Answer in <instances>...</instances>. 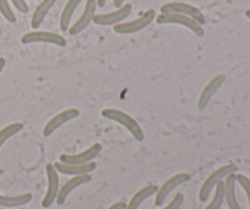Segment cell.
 I'll list each match as a JSON object with an SVG mask.
<instances>
[{"instance_id":"cell-1","label":"cell","mask_w":250,"mask_h":209,"mask_svg":"<svg viewBox=\"0 0 250 209\" xmlns=\"http://www.w3.org/2000/svg\"><path fill=\"white\" fill-rule=\"evenodd\" d=\"M102 116L117 122L126 130H128V132L134 137L136 141L142 142L144 139V131L142 126L134 117H132L127 113L122 112L120 109H115V108H106V109L102 110Z\"/></svg>"},{"instance_id":"cell-2","label":"cell","mask_w":250,"mask_h":209,"mask_svg":"<svg viewBox=\"0 0 250 209\" xmlns=\"http://www.w3.org/2000/svg\"><path fill=\"white\" fill-rule=\"evenodd\" d=\"M237 169L238 168H237L236 164L229 163V164H226V165L220 166L219 169H216L215 171H212V173L210 174L207 179H205V181L203 183L202 187H200V190H199V201L200 202H205V201H208V198L210 197L212 190L216 187L217 184L221 183V181H224L225 179L229 175V174L236 173Z\"/></svg>"},{"instance_id":"cell-3","label":"cell","mask_w":250,"mask_h":209,"mask_svg":"<svg viewBox=\"0 0 250 209\" xmlns=\"http://www.w3.org/2000/svg\"><path fill=\"white\" fill-rule=\"evenodd\" d=\"M155 21L159 24H180V26L186 27L197 37L204 36V27L193 20L192 17L186 16V15L181 14H160L155 17Z\"/></svg>"},{"instance_id":"cell-4","label":"cell","mask_w":250,"mask_h":209,"mask_svg":"<svg viewBox=\"0 0 250 209\" xmlns=\"http://www.w3.org/2000/svg\"><path fill=\"white\" fill-rule=\"evenodd\" d=\"M161 14H181L186 15V16L192 17L197 22H199L202 26H204L207 19L205 15L200 11L198 7L193 6V5L187 4V2H180V1H172V2H166V4L161 5L160 6Z\"/></svg>"},{"instance_id":"cell-5","label":"cell","mask_w":250,"mask_h":209,"mask_svg":"<svg viewBox=\"0 0 250 209\" xmlns=\"http://www.w3.org/2000/svg\"><path fill=\"white\" fill-rule=\"evenodd\" d=\"M155 10L149 9L146 10L142 16H139L138 19L132 20V21L129 22H121V23L119 24H115L114 32H116V33L119 34L137 33V32L146 28V27L155 20Z\"/></svg>"},{"instance_id":"cell-6","label":"cell","mask_w":250,"mask_h":209,"mask_svg":"<svg viewBox=\"0 0 250 209\" xmlns=\"http://www.w3.org/2000/svg\"><path fill=\"white\" fill-rule=\"evenodd\" d=\"M192 180V176L188 173H180L176 174V175L171 176L170 179L165 181L160 187L158 188V192L155 195V206L156 207H161L164 206V202L167 200V197L170 196V193L172 192L173 190L178 187V186L183 185L186 183H189Z\"/></svg>"},{"instance_id":"cell-7","label":"cell","mask_w":250,"mask_h":209,"mask_svg":"<svg viewBox=\"0 0 250 209\" xmlns=\"http://www.w3.org/2000/svg\"><path fill=\"white\" fill-rule=\"evenodd\" d=\"M22 44H32V43H48L53 44V46H58L63 48L66 46V39L62 36L54 32L49 31H34L27 32L23 34L21 38Z\"/></svg>"},{"instance_id":"cell-8","label":"cell","mask_w":250,"mask_h":209,"mask_svg":"<svg viewBox=\"0 0 250 209\" xmlns=\"http://www.w3.org/2000/svg\"><path fill=\"white\" fill-rule=\"evenodd\" d=\"M45 173H46V180H48V187H46L45 196H44V198L42 200V207L46 209V208H50L51 206L55 203L59 190H60V185H59L58 170L55 169L54 164L51 163L46 164Z\"/></svg>"},{"instance_id":"cell-9","label":"cell","mask_w":250,"mask_h":209,"mask_svg":"<svg viewBox=\"0 0 250 209\" xmlns=\"http://www.w3.org/2000/svg\"><path fill=\"white\" fill-rule=\"evenodd\" d=\"M132 12V5L125 2L122 6L117 7L115 11L107 12V14H95L93 22L99 26H115L121 23L127 19Z\"/></svg>"},{"instance_id":"cell-10","label":"cell","mask_w":250,"mask_h":209,"mask_svg":"<svg viewBox=\"0 0 250 209\" xmlns=\"http://www.w3.org/2000/svg\"><path fill=\"white\" fill-rule=\"evenodd\" d=\"M78 116H80V110L77 108H68V109L62 110L46 122L43 129V136L50 137L56 130H59L61 126L70 122L71 120H75Z\"/></svg>"},{"instance_id":"cell-11","label":"cell","mask_w":250,"mask_h":209,"mask_svg":"<svg viewBox=\"0 0 250 209\" xmlns=\"http://www.w3.org/2000/svg\"><path fill=\"white\" fill-rule=\"evenodd\" d=\"M103 146L100 143H94L87 148L85 151L81 152V153L77 154H61L59 157V159L61 163L63 164H73V165H80V164H85L89 163V162H94V159L97 158L98 156L102 152Z\"/></svg>"},{"instance_id":"cell-12","label":"cell","mask_w":250,"mask_h":209,"mask_svg":"<svg viewBox=\"0 0 250 209\" xmlns=\"http://www.w3.org/2000/svg\"><path fill=\"white\" fill-rule=\"evenodd\" d=\"M226 82V75L224 73H219L215 77H212L209 82L207 83L204 88H203L202 93L199 95V99H198V109L200 112L207 109V107L209 105L211 98L216 94L217 91L224 86V83Z\"/></svg>"},{"instance_id":"cell-13","label":"cell","mask_w":250,"mask_h":209,"mask_svg":"<svg viewBox=\"0 0 250 209\" xmlns=\"http://www.w3.org/2000/svg\"><path fill=\"white\" fill-rule=\"evenodd\" d=\"M97 0H85V6L83 10L82 15L78 17L77 21L70 26L68 28V33L71 36H76V34H80L81 32L84 31L88 26H89L90 22L93 21L95 16V12H97Z\"/></svg>"},{"instance_id":"cell-14","label":"cell","mask_w":250,"mask_h":209,"mask_svg":"<svg viewBox=\"0 0 250 209\" xmlns=\"http://www.w3.org/2000/svg\"><path fill=\"white\" fill-rule=\"evenodd\" d=\"M89 181H92V175L90 174H84V175H75L70 179V180L66 181L63 184V186H61L60 190H59L58 197H56V205L62 206L66 202L68 196L71 195V192L78 188L80 186L85 185Z\"/></svg>"},{"instance_id":"cell-15","label":"cell","mask_w":250,"mask_h":209,"mask_svg":"<svg viewBox=\"0 0 250 209\" xmlns=\"http://www.w3.org/2000/svg\"><path fill=\"white\" fill-rule=\"evenodd\" d=\"M58 173L63 174V175H84V174H90L97 169V163L95 162H89L85 164H80V165H73V164H63L61 162L54 164Z\"/></svg>"},{"instance_id":"cell-16","label":"cell","mask_w":250,"mask_h":209,"mask_svg":"<svg viewBox=\"0 0 250 209\" xmlns=\"http://www.w3.org/2000/svg\"><path fill=\"white\" fill-rule=\"evenodd\" d=\"M236 187V173L229 174V175L225 179V201H226L229 209H243L241 207V205H239L238 200H237Z\"/></svg>"},{"instance_id":"cell-17","label":"cell","mask_w":250,"mask_h":209,"mask_svg":"<svg viewBox=\"0 0 250 209\" xmlns=\"http://www.w3.org/2000/svg\"><path fill=\"white\" fill-rule=\"evenodd\" d=\"M158 188V186L155 185L144 186L143 188H141V190L137 191V192L134 193L133 197H132L131 201L128 202V205L126 206V209H139V207H141L148 198L156 195Z\"/></svg>"},{"instance_id":"cell-18","label":"cell","mask_w":250,"mask_h":209,"mask_svg":"<svg viewBox=\"0 0 250 209\" xmlns=\"http://www.w3.org/2000/svg\"><path fill=\"white\" fill-rule=\"evenodd\" d=\"M55 2L56 0H42V1L39 2L38 6H37L36 10H34L33 15H32V20H31L32 28L38 29L39 27L42 26L44 19H45L48 12L51 10V7L55 5Z\"/></svg>"},{"instance_id":"cell-19","label":"cell","mask_w":250,"mask_h":209,"mask_svg":"<svg viewBox=\"0 0 250 209\" xmlns=\"http://www.w3.org/2000/svg\"><path fill=\"white\" fill-rule=\"evenodd\" d=\"M82 1L83 0H67V2H66V5L63 6L62 12H61L60 15V21H59L61 31L62 32L68 31L73 14H75L76 9L80 6V4Z\"/></svg>"},{"instance_id":"cell-20","label":"cell","mask_w":250,"mask_h":209,"mask_svg":"<svg viewBox=\"0 0 250 209\" xmlns=\"http://www.w3.org/2000/svg\"><path fill=\"white\" fill-rule=\"evenodd\" d=\"M32 198H33V196L29 192L20 196L0 195V206L6 208H21L28 205L32 201Z\"/></svg>"},{"instance_id":"cell-21","label":"cell","mask_w":250,"mask_h":209,"mask_svg":"<svg viewBox=\"0 0 250 209\" xmlns=\"http://www.w3.org/2000/svg\"><path fill=\"white\" fill-rule=\"evenodd\" d=\"M22 130H23V124L22 122H12V124L7 125V126L2 127L0 130V149L11 137L21 132Z\"/></svg>"},{"instance_id":"cell-22","label":"cell","mask_w":250,"mask_h":209,"mask_svg":"<svg viewBox=\"0 0 250 209\" xmlns=\"http://www.w3.org/2000/svg\"><path fill=\"white\" fill-rule=\"evenodd\" d=\"M214 197L210 201L209 205L207 206L204 209H220L222 207L225 202V180L221 181L216 185V187L214 188Z\"/></svg>"},{"instance_id":"cell-23","label":"cell","mask_w":250,"mask_h":209,"mask_svg":"<svg viewBox=\"0 0 250 209\" xmlns=\"http://www.w3.org/2000/svg\"><path fill=\"white\" fill-rule=\"evenodd\" d=\"M0 12H1L2 17H4L7 22H10V23H15V22L17 21L16 15L12 11L11 6H10L7 0H0Z\"/></svg>"},{"instance_id":"cell-24","label":"cell","mask_w":250,"mask_h":209,"mask_svg":"<svg viewBox=\"0 0 250 209\" xmlns=\"http://www.w3.org/2000/svg\"><path fill=\"white\" fill-rule=\"evenodd\" d=\"M236 180L237 184L243 188V191L246 192L247 198H248V205L250 209V179L248 176L243 175V174H236Z\"/></svg>"},{"instance_id":"cell-25","label":"cell","mask_w":250,"mask_h":209,"mask_svg":"<svg viewBox=\"0 0 250 209\" xmlns=\"http://www.w3.org/2000/svg\"><path fill=\"white\" fill-rule=\"evenodd\" d=\"M183 203H185V196H183V193L178 192L173 196V198L171 200V202L168 205H166L165 207L160 209H181Z\"/></svg>"},{"instance_id":"cell-26","label":"cell","mask_w":250,"mask_h":209,"mask_svg":"<svg viewBox=\"0 0 250 209\" xmlns=\"http://www.w3.org/2000/svg\"><path fill=\"white\" fill-rule=\"evenodd\" d=\"M11 2L20 12H22V14H27V12L29 11V6L28 4H27L26 0H11Z\"/></svg>"},{"instance_id":"cell-27","label":"cell","mask_w":250,"mask_h":209,"mask_svg":"<svg viewBox=\"0 0 250 209\" xmlns=\"http://www.w3.org/2000/svg\"><path fill=\"white\" fill-rule=\"evenodd\" d=\"M126 206H127L126 203L122 202V201H120V202H116V203H114V205L110 206L107 209H126Z\"/></svg>"},{"instance_id":"cell-28","label":"cell","mask_w":250,"mask_h":209,"mask_svg":"<svg viewBox=\"0 0 250 209\" xmlns=\"http://www.w3.org/2000/svg\"><path fill=\"white\" fill-rule=\"evenodd\" d=\"M125 1H126V0H114V5H115V7H120V6H122V5L125 4Z\"/></svg>"},{"instance_id":"cell-29","label":"cell","mask_w":250,"mask_h":209,"mask_svg":"<svg viewBox=\"0 0 250 209\" xmlns=\"http://www.w3.org/2000/svg\"><path fill=\"white\" fill-rule=\"evenodd\" d=\"M5 65H6V61H5V59L0 58V73H1L2 70L5 69Z\"/></svg>"},{"instance_id":"cell-30","label":"cell","mask_w":250,"mask_h":209,"mask_svg":"<svg viewBox=\"0 0 250 209\" xmlns=\"http://www.w3.org/2000/svg\"><path fill=\"white\" fill-rule=\"evenodd\" d=\"M107 0H97V5L98 7H104L105 4H106Z\"/></svg>"},{"instance_id":"cell-31","label":"cell","mask_w":250,"mask_h":209,"mask_svg":"<svg viewBox=\"0 0 250 209\" xmlns=\"http://www.w3.org/2000/svg\"><path fill=\"white\" fill-rule=\"evenodd\" d=\"M246 16H247V19H249L250 20V9H248L246 11Z\"/></svg>"},{"instance_id":"cell-32","label":"cell","mask_w":250,"mask_h":209,"mask_svg":"<svg viewBox=\"0 0 250 209\" xmlns=\"http://www.w3.org/2000/svg\"><path fill=\"white\" fill-rule=\"evenodd\" d=\"M0 209H26V208H23V207H21V208H6V207H1V206H0Z\"/></svg>"}]
</instances>
